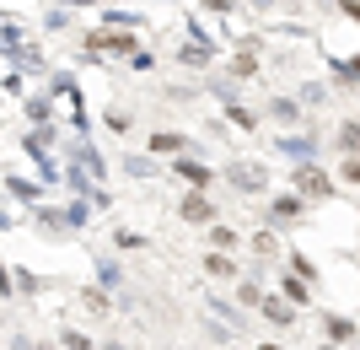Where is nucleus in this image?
<instances>
[{"label": "nucleus", "instance_id": "obj_24", "mask_svg": "<svg viewBox=\"0 0 360 350\" xmlns=\"http://www.w3.org/2000/svg\"><path fill=\"white\" fill-rule=\"evenodd\" d=\"M345 178H349V183H360V156H349V162H345Z\"/></svg>", "mask_w": 360, "mask_h": 350}, {"label": "nucleus", "instance_id": "obj_26", "mask_svg": "<svg viewBox=\"0 0 360 350\" xmlns=\"http://www.w3.org/2000/svg\"><path fill=\"white\" fill-rule=\"evenodd\" d=\"M205 6H210V11H231V6H237V0H205Z\"/></svg>", "mask_w": 360, "mask_h": 350}, {"label": "nucleus", "instance_id": "obj_14", "mask_svg": "<svg viewBox=\"0 0 360 350\" xmlns=\"http://www.w3.org/2000/svg\"><path fill=\"white\" fill-rule=\"evenodd\" d=\"M253 254H258V259H274V254H280V237H274V232H258V237H253Z\"/></svg>", "mask_w": 360, "mask_h": 350}, {"label": "nucleus", "instance_id": "obj_8", "mask_svg": "<svg viewBox=\"0 0 360 350\" xmlns=\"http://www.w3.org/2000/svg\"><path fill=\"white\" fill-rule=\"evenodd\" d=\"M258 313H264L269 323H280V329H285V323H296V307H285V296H264V302H258Z\"/></svg>", "mask_w": 360, "mask_h": 350}, {"label": "nucleus", "instance_id": "obj_33", "mask_svg": "<svg viewBox=\"0 0 360 350\" xmlns=\"http://www.w3.org/2000/svg\"><path fill=\"white\" fill-rule=\"evenodd\" d=\"M355 350H360V345H355Z\"/></svg>", "mask_w": 360, "mask_h": 350}, {"label": "nucleus", "instance_id": "obj_9", "mask_svg": "<svg viewBox=\"0 0 360 350\" xmlns=\"http://www.w3.org/2000/svg\"><path fill=\"white\" fill-rule=\"evenodd\" d=\"M296 189H301V194H307V199H317V194L328 199V178H323V173H317V168H301V173H296Z\"/></svg>", "mask_w": 360, "mask_h": 350}, {"label": "nucleus", "instance_id": "obj_19", "mask_svg": "<svg viewBox=\"0 0 360 350\" xmlns=\"http://www.w3.org/2000/svg\"><path fill=\"white\" fill-rule=\"evenodd\" d=\"M97 280H103V291H108V286H119L124 275H119V264H113V259H103V264H97Z\"/></svg>", "mask_w": 360, "mask_h": 350}, {"label": "nucleus", "instance_id": "obj_18", "mask_svg": "<svg viewBox=\"0 0 360 350\" xmlns=\"http://www.w3.org/2000/svg\"><path fill=\"white\" fill-rule=\"evenodd\" d=\"M248 49H253V44H242V54L231 60V70H237V76H253V70H258V60L248 54Z\"/></svg>", "mask_w": 360, "mask_h": 350}, {"label": "nucleus", "instance_id": "obj_11", "mask_svg": "<svg viewBox=\"0 0 360 350\" xmlns=\"http://www.w3.org/2000/svg\"><path fill=\"white\" fill-rule=\"evenodd\" d=\"M178 60L183 65H210V44H205V38H188V44L178 49Z\"/></svg>", "mask_w": 360, "mask_h": 350}, {"label": "nucleus", "instance_id": "obj_25", "mask_svg": "<svg viewBox=\"0 0 360 350\" xmlns=\"http://www.w3.org/2000/svg\"><path fill=\"white\" fill-rule=\"evenodd\" d=\"M32 345H38L32 335H11V350H32Z\"/></svg>", "mask_w": 360, "mask_h": 350}, {"label": "nucleus", "instance_id": "obj_3", "mask_svg": "<svg viewBox=\"0 0 360 350\" xmlns=\"http://www.w3.org/2000/svg\"><path fill=\"white\" fill-rule=\"evenodd\" d=\"M178 178L188 183L194 194H205V189H210V183H215V173L205 168V162H194V156H183V162H178Z\"/></svg>", "mask_w": 360, "mask_h": 350}, {"label": "nucleus", "instance_id": "obj_15", "mask_svg": "<svg viewBox=\"0 0 360 350\" xmlns=\"http://www.w3.org/2000/svg\"><path fill=\"white\" fill-rule=\"evenodd\" d=\"M60 350H97V345H91L81 329H60Z\"/></svg>", "mask_w": 360, "mask_h": 350}, {"label": "nucleus", "instance_id": "obj_5", "mask_svg": "<svg viewBox=\"0 0 360 350\" xmlns=\"http://www.w3.org/2000/svg\"><path fill=\"white\" fill-rule=\"evenodd\" d=\"M86 49H91V54H129V49H135V38H124V32H119V38H108V32H91Z\"/></svg>", "mask_w": 360, "mask_h": 350}, {"label": "nucleus", "instance_id": "obj_30", "mask_svg": "<svg viewBox=\"0 0 360 350\" xmlns=\"http://www.w3.org/2000/svg\"><path fill=\"white\" fill-rule=\"evenodd\" d=\"M103 350H135V345H119V339H113V345H103Z\"/></svg>", "mask_w": 360, "mask_h": 350}, {"label": "nucleus", "instance_id": "obj_10", "mask_svg": "<svg viewBox=\"0 0 360 350\" xmlns=\"http://www.w3.org/2000/svg\"><path fill=\"white\" fill-rule=\"evenodd\" d=\"M296 215H301V199L296 194H285V199H274V205H269V221H274V227H290Z\"/></svg>", "mask_w": 360, "mask_h": 350}, {"label": "nucleus", "instance_id": "obj_6", "mask_svg": "<svg viewBox=\"0 0 360 350\" xmlns=\"http://www.w3.org/2000/svg\"><path fill=\"white\" fill-rule=\"evenodd\" d=\"M81 307H86L91 318H108V313H113V296H108L103 286H81Z\"/></svg>", "mask_w": 360, "mask_h": 350}, {"label": "nucleus", "instance_id": "obj_28", "mask_svg": "<svg viewBox=\"0 0 360 350\" xmlns=\"http://www.w3.org/2000/svg\"><path fill=\"white\" fill-rule=\"evenodd\" d=\"M248 6H253V11H269V6H274V0H248Z\"/></svg>", "mask_w": 360, "mask_h": 350}, {"label": "nucleus", "instance_id": "obj_32", "mask_svg": "<svg viewBox=\"0 0 360 350\" xmlns=\"http://www.w3.org/2000/svg\"><path fill=\"white\" fill-rule=\"evenodd\" d=\"M317 350H339V345H317Z\"/></svg>", "mask_w": 360, "mask_h": 350}, {"label": "nucleus", "instance_id": "obj_2", "mask_svg": "<svg viewBox=\"0 0 360 350\" xmlns=\"http://www.w3.org/2000/svg\"><path fill=\"white\" fill-rule=\"evenodd\" d=\"M323 335H328V345H360V329H355V318H345V313H323Z\"/></svg>", "mask_w": 360, "mask_h": 350}, {"label": "nucleus", "instance_id": "obj_16", "mask_svg": "<svg viewBox=\"0 0 360 350\" xmlns=\"http://www.w3.org/2000/svg\"><path fill=\"white\" fill-rule=\"evenodd\" d=\"M150 151H183V135L162 130V135H150Z\"/></svg>", "mask_w": 360, "mask_h": 350}, {"label": "nucleus", "instance_id": "obj_20", "mask_svg": "<svg viewBox=\"0 0 360 350\" xmlns=\"http://www.w3.org/2000/svg\"><path fill=\"white\" fill-rule=\"evenodd\" d=\"M290 270H296V280H312L317 264H312V259H301V254H290Z\"/></svg>", "mask_w": 360, "mask_h": 350}, {"label": "nucleus", "instance_id": "obj_21", "mask_svg": "<svg viewBox=\"0 0 360 350\" xmlns=\"http://www.w3.org/2000/svg\"><path fill=\"white\" fill-rule=\"evenodd\" d=\"M124 168H129V173H135V178H146V173H150V178H156V168H150V162H146V156H129V162H124Z\"/></svg>", "mask_w": 360, "mask_h": 350}, {"label": "nucleus", "instance_id": "obj_27", "mask_svg": "<svg viewBox=\"0 0 360 350\" xmlns=\"http://www.w3.org/2000/svg\"><path fill=\"white\" fill-rule=\"evenodd\" d=\"M32 350H60V339H38V345H32Z\"/></svg>", "mask_w": 360, "mask_h": 350}, {"label": "nucleus", "instance_id": "obj_17", "mask_svg": "<svg viewBox=\"0 0 360 350\" xmlns=\"http://www.w3.org/2000/svg\"><path fill=\"white\" fill-rule=\"evenodd\" d=\"M339 146H345V151H349V156H355V151H360V124H355V119H349V124H345V130H339Z\"/></svg>", "mask_w": 360, "mask_h": 350}, {"label": "nucleus", "instance_id": "obj_31", "mask_svg": "<svg viewBox=\"0 0 360 350\" xmlns=\"http://www.w3.org/2000/svg\"><path fill=\"white\" fill-rule=\"evenodd\" d=\"M258 350H285V345H258Z\"/></svg>", "mask_w": 360, "mask_h": 350}, {"label": "nucleus", "instance_id": "obj_1", "mask_svg": "<svg viewBox=\"0 0 360 350\" xmlns=\"http://www.w3.org/2000/svg\"><path fill=\"white\" fill-rule=\"evenodd\" d=\"M226 178L237 183L242 194H264V183H269V173H264V162H231V168H226Z\"/></svg>", "mask_w": 360, "mask_h": 350}, {"label": "nucleus", "instance_id": "obj_7", "mask_svg": "<svg viewBox=\"0 0 360 350\" xmlns=\"http://www.w3.org/2000/svg\"><path fill=\"white\" fill-rule=\"evenodd\" d=\"M205 275H210V280H237V259H231V254H205Z\"/></svg>", "mask_w": 360, "mask_h": 350}, {"label": "nucleus", "instance_id": "obj_29", "mask_svg": "<svg viewBox=\"0 0 360 350\" xmlns=\"http://www.w3.org/2000/svg\"><path fill=\"white\" fill-rule=\"evenodd\" d=\"M60 6H97V0H60Z\"/></svg>", "mask_w": 360, "mask_h": 350}, {"label": "nucleus", "instance_id": "obj_13", "mask_svg": "<svg viewBox=\"0 0 360 350\" xmlns=\"http://www.w3.org/2000/svg\"><path fill=\"white\" fill-rule=\"evenodd\" d=\"M210 243H215V254H231L242 237H237V227H215V232H210Z\"/></svg>", "mask_w": 360, "mask_h": 350}, {"label": "nucleus", "instance_id": "obj_12", "mask_svg": "<svg viewBox=\"0 0 360 350\" xmlns=\"http://www.w3.org/2000/svg\"><path fill=\"white\" fill-rule=\"evenodd\" d=\"M280 296H285V302H307L312 291H307V280H296V275H285V280H280Z\"/></svg>", "mask_w": 360, "mask_h": 350}, {"label": "nucleus", "instance_id": "obj_22", "mask_svg": "<svg viewBox=\"0 0 360 350\" xmlns=\"http://www.w3.org/2000/svg\"><path fill=\"white\" fill-rule=\"evenodd\" d=\"M237 302H248V307H253V302H264V296H258V286H253V280H242V286H237Z\"/></svg>", "mask_w": 360, "mask_h": 350}, {"label": "nucleus", "instance_id": "obj_23", "mask_svg": "<svg viewBox=\"0 0 360 350\" xmlns=\"http://www.w3.org/2000/svg\"><path fill=\"white\" fill-rule=\"evenodd\" d=\"M11 291H16V280H11V270L0 264V296H11Z\"/></svg>", "mask_w": 360, "mask_h": 350}, {"label": "nucleus", "instance_id": "obj_4", "mask_svg": "<svg viewBox=\"0 0 360 350\" xmlns=\"http://www.w3.org/2000/svg\"><path fill=\"white\" fill-rule=\"evenodd\" d=\"M183 221H188V227H205V221H215V205L205 194H194V189H188V199H183Z\"/></svg>", "mask_w": 360, "mask_h": 350}]
</instances>
